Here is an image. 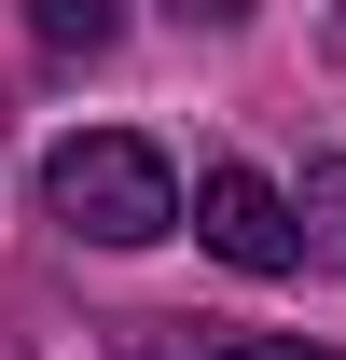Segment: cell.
I'll use <instances>...</instances> for the list:
<instances>
[{"mask_svg": "<svg viewBox=\"0 0 346 360\" xmlns=\"http://www.w3.org/2000/svg\"><path fill=\"white\" fill-rule=\"evenodd\" d=\"M42 208H56L70 236H97V250H153V236L180 222V180H167L153 139L84 125V139H56V153H42Z\"/></svg>", "mask_w": 346, "mask_h": 360, "instance_id": "cell-1", "label": "cell"}, {"mask_svg": "<svg viewBox=\"0 0 346 360\" xmlns=\"http://www.w3.org/2000/svg\"><path fill=\"white\" fill-rule=\"evenodd\" d=\"M194 236H208L236 277H291L305 264V208L263 167H208V180H194Z\"/></svg>", "mask_w": 346, "mask_h": 360, "instance_id": "cell-2", "label": "cell"}, {"mask_svg": "<svg viewBox=\"0 0 346 360\" xmlns=\"http://www.w3.org/2000/svg\"><path fill=\"white\" fill-rule=\"evenodd\" d=\"M111 360H333V347H305V333H208V319H125Z\"/></svg>", "mask_w": 346, "mask_h": 360, "instance_id": "cell-3", "label": "cell"}, {"mask_svg": "<svg viewBox=\"0 0 346 360\" xmlns=\"http://www.w3.org/2000/svg\"><path fill=\"white\" fill-rule=\"evenodd\" d=\"M28 28H42L56 56H111L125 42V0H28Z\"/></svg>", "mask_w": 346, "mask_h": 360, "instance_id": "cell-4", "label": "cell"}, {"mask_svg": "<svg viewBox=\"0 0 346 360\" xmlns=\"http://www.w3.org/2000/svg\"><path fill=\"white\" fill-rule=\"evenodd\" d=\"M305 264H346V153L305 167Z\"/></svg>", "mask_w": 346, "mask_h": 360, "instance_id": "cell-5", "label": "cell"}, {"mask_svg": "<svg viewBox=\"0 0 346 360\" xmlns=\"http://www.w3.org/2000/svg\"><path fill=\"white\" fill-rule=\"evenodd\" d=\"M180 28H236V14H250V0H167Z\"/></svg>", "mask_w": 346, "mask_h": 360, "instance_id": "cell-6", "label": "cell"}]
</instances>
